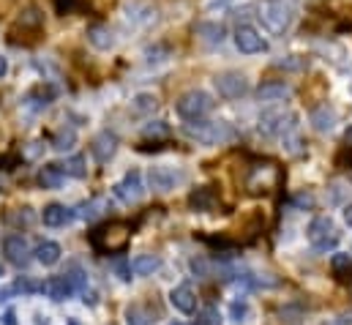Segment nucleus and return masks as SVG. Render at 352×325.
Segmentation results:
<instances>
[{"instance_id": "nucleus-1", "label": "nucleus", "mask_w": 352, "mask_h": 325, "mask_svg": "<svg viewBox=\"0 0 352 325\" xmlns=\"http://www.w3.org/2000/svg\"><path fill=\"white\" fill-rule=\"evenodd\" d=\"M183 134L188 140L199 143V145H227V143L238 140V132L232 129V123H227V120H205V118L183 123Z\"/></svg>"}, {"instance_id": "nucleus-2", "label": "nucleus", "mask_w": 352, "mask_h": 325, "mask_svg": "<svg viewBox=\"0 0 352 325\" xmlns=\"http://www.w3.org/2000/svg\"><path fill=\"white\" fill-rule=\"evenodd\" d=\"M131 238V227L123 224V222H109L104 227H96L88 235L90 246L98 251V254H118L129 246Z\"/></svg>"}, {"instance_id": "nucleus-3", "label": "nucleus", "mask_w": 352, "mask_h": 325, "mask_svg": "<svg viewBox=\"0 0 352 325\" xmlns=\"http://www.w3.org/2000/svg\"><path fill=\"white\" fill-rule=\"evenodd\" d=\"M257 17L263 19L265 30H270L273 36H284L295 22V6L287 0H263Z\"/></svg>"}, {"instance_id": "nucleus-4", "label": "nucleus", "mask_w": 352, "mask_h": 325, "mask_svg": "<svg viewBox=\"0 0 352 325\" xmlns=\"http://www.w3.org/2000/svg\"><path fill=\"white\" fill-rule=\"evenodd\" d=\"M281 183V169L273 162H254L246 175V189L249 194H267Z\"/></svg>"}, {"instance_id": "nucleus-5", "label": "nucleus", "mask_w": 352, "mask_h": 325, "mask_svg": "<svg viewBox=\"0 0 352 325\" xmlns=\"http://www.w3.org/2000/svg\"><path fill=\"white\" fill-rule=\"evenodd\" d=\"M306 238H309V244L314 246L317 251L325 254V251H331V249L339 246V230H336V224H333L331 216H314L311 224H309V230H306Z\"/></svg>"}, {"instance_id": "nucleus-6", "label": "nucleus", "mask_w": 352, "mask_h": 325, "mask_svg": "<svg viewBox=\"0 0 352 325\" xmlns=\"http://www.w3.org/2000/svg\"><path fill=\"white\" fill-rule=\"evenodd\" d=\"M260 134L265 137H287L298 129V115L289 109H267L260 115Z\"/></svg>"}, {"instance_id": "nucleus-7", "label": "nucleus", "mask_w": 352, "mask_h": 325, "mask_svg": "<svg viewBox=\"0 0 352 325\" xmlns=\"http://www.w3.org/2000/svg\"><path fill=\"white\" fill-rule=\"evenodd\" d=\"M213 96L205 93V90H188L177 98L175 109L183 120H197V118H205L210 109H213Z\"/></svg>"}, {"instance_id": "nucleus-8", "label": "nucleus", "mask_w": 352, "mask_h": 325, "mask_svg": "<svg viewBox=\"0 0 352 325\" xmlns=\"http://www.w3.org/2000/svg\"><path fill=\"white\" fill-rule=\"evenodd\" d=\"M112 191H115V197L120 200V202H126V205H134V202H140L142 197H145V183H142V175L137 172V169H129L115 186H112Z\"/></svg>"}, {"instance_id": "nucleus-9", "label": "nucleus", "mask_w": 352, "mask_h": 325, "mask_svg": "<svg viewBox=\"0 0 352 325\" xmlns=\"http://www.w3.org/2000/svg\"><path fill=\"white\" fill-rule=\"evenodd\" d=\"M3 254L14 268H28L33 260V249H30L25 235H8L3 241Z\"/></svg>"}, {"instance_id": "nucleus-10", "label": "nucleus", "mask_w": 352, "mask_h": 325, "mask_svg": "<svg viewBox=\"0 0 352 325\" xmlns=\"http://www.w3.org/2000/svg\"><path fill=\"white\" fill-rule=\"evenodd\" d=\"M123 14L134 28H148V25H153L159 19V8L153 3H148V0H129L123 6Z\"/></svg>"}, {"instance_id": "nucleus-11", "label": "nucleus", "mask_w": 352, "mask_h": 325, "mask_svg": "<svg viewBox=\"0 0 352 325\" xmlns=\"http://www.w3.org/2000/svg\"><path fill=\"white\" fill-rule=\"evenodd\" d=\"M213 85H216L219 96H224V98H241V96L249 93V80H246V74H241V72L216 74Z\"/></svg>"}, {"instance_id": "nucleus-12", "label": "nucleus", "mask_w": 352, "mask_h": 325, "mask_svg": "<svg viewBox=\"0 0 352 325\" xmlns=\"http://www.w3.org/2000/svg\"><path fill=\"white\" fill-rule=\"evenodd\" d=\"M235 47H238V52H243V55H260V52L267 50V41L260 36L257 28H252V25H238V30H235Z\"/></svg>"}, {"instance_id": "nucleus-13", "label": "nucleus", "mask_w": 352, "mask_h": 325, "mask_svg": "<svg viewBox=\"0 0 352 325\" xmlns=\"http://www.w3.org/2000/svg\"><path fill=\"white\" fill-rule=\"evenodd\" d=\"M183 178H186V175H183V172H175L173 167H151V172H148V183H151V189L159 191V194L173 191Z\"/></svg>"}, {"instance_id": "nucleus-14", "label": "nucleus", "mask_w": 352, "mask_h": 325, "mask_svg": "<svg viewBox=\"0 0 352 325\" xmlns=\"http://www.w3.org/2000/svg\"><path fill=\"white\" fill-rule=\"evenodd\" d=\"M118 154V137L112 132H98L93 140H90V156L98 164L112 162V156Z\"/></svg>"}, {"instance_id": "nucleus-15", "label": "nucleus", "mask_w": 352, "mask_h": 325, "mask_svg": "<svg viewBox=\"0 0 352 325\" xmlns=\"http://www.w3.org/2000/svg\"><path fill=\"white\" fill-rule=\"evenodd\" d=\"M41 293L50 298V301H55V304H63V301H69L72 295H77L74 293V287L69 284V279L60 273V276H50L47 282H41Z\"/></svg>"}, {"instance_id": "nucleus-16", "label": "nucleus", "mask_w": 352, "mask_h": 325, "mask_svg": "<svg viewBox=\"0 0 352 325\" xmlns=\"http://www.w3.org/2000/svg\"><path fill=\"white\" fill-rule=\"evenodd\" d=\"M309 120H311V129H314V132L328 134V132H333V129H336V123H339V112H336L331 104H320V107H314V109H311Z\"/></svg>"}, {"instance_id": "nucleus-17", "label": "nucleus", "mask_w": 352, "mask_h": 325, "mask_svg": "<svg viewBox=\"0 0 352 325\" xmlns=\"http://www.w3.org/2000/svg\"><path fill=\"white\" fill-rule=\"evenodd\" d=\"M194 36H197L202 44H208V47H221V44L227 41V28L219 25V22H199V25L194 28Z\"/></svg>"}, {"instance_id": "nucleus-18", "label": "nucleus", "mask_w": 352, "mask_h": 325, "mask_svg": "<svg viewBox=\"0 0 352 325\" xmlns=\"http://www.w3.org/2000/svg\"><path fill=\"white\" fill-rule=\"evenodd\" d=\"M216 202H219V194H216L213 186H199V189H194V191L188 194V205H191V211H199V213L213 211Z\"/></svg>"}, {"instance_id": "nucleus-19", "label": "nucleus", "mask_w": 352, "mask_h": 325, "mask_svg": "<svg viewBox=\"0 0 352 325\" xmlns=\"http://www.w3.org/2000/svg\"><path fill=\"white\" fill-rule=\"evenodd\" d=\"M72 219H74V211L66 208V205H60V202H50V205H44V211H41V222H44L47 227H66Z\"/></svg>"}, {"instance_id": "nucleus-20", "label": "nucleus", "mask_w": 352, "mask_h": 325, "mask_svg": "<svg viewBox=\"0 0 352 325\" xmlns=\"http://www.w3.org/2000/svg\"><path fill=\"white\" fill-rule=\"evenodd\" d=\"M170 304L183 315H194L197 312V295H194L191 284H177L175 290L170 293Z\"/></svg>"}, {"instance_id": "nucleus-21", "label": "nucleus", "mask_w": 352, "mask_h": 325, "mask_svg": "<svg viewBox=\"0 0 352 325\" xmlns=\"http://www.w3.org/2000/svg\"><path fill=\"white\" fill-rule=\"evenodd\" d=\"M289 93H292V87L281 80H267L257 87V98H260V101H267V104L284 101V98H289Z\"/></svg>"}, {"instance_id": "nucleus-22", "label": "nucleus", "mask_w": 352, "mask_h": 325, "mask_svg": "<svg viewBox=\"0 0 352 325\" xmlns=\"http://www.w3.org/2000/svg\"><path fill=\"white\" fill-rule=\"evenodd\" d=\"M109 205H107V200L104 197H93V200H85V202H80L77 208H72L74 211V219H82V222H96L104 211H107Z\"/></svg>"}, {"instance_id": "nucleus-23", "label": "nucleus", "mask_w": 352, "mask_h": 325, "mask_svg": "<svg viewBox=\"0 0 352 325\" xmlns=\"http://www.w3.org/2000/svg\"><path fill=\"white\" fill-rule=\"evenodd\" d=\"M88 41L93 50L98 52H107L115 47V33L107 28V25H90L88 28Z\"/></svg>"}, {"instance_id": "nucleus-24", "label": "nucleus", "mask_w": 352, "mask_h": 325, "mask_svg": "<svg viewBox=\"0 0 352 325\" xmlns=\"http://www.w3.org/2000/svg\"><path fill=\"white\" fill-rule=\"evenodd\" d=\"M60 254H63V249L60 244H55V241H41V244L36 246V251H33V257H36V262H41V265H58L60 262Z\"/></svg>"}, {"instance_id": "nucleus-25", "label": "nucleus", "mask_w": 352, "mask_h": 325, "mask_svg": "<svg viewBox=\"0 0 352 325\" xmlns=\"http://www.w3.org/2000/svg\"><path fill=\"white\" fill-rule=\"evenodd\" d=\"M63 180H66V175H63V169L58 164H44L38 169V186L41 189H60Z\"/></svg>"}, {"instance_id": "nucleus-26", "label": "nucleus", "mask_w": 352, "mask_h": 325, "mask_svg": "<svg viewBox=\"0 0 352 325\" xmlns=\"http://www.w3.org/2000/svg\"><path fill=\"white\" fill-rule=\"evenodd\" d=\"M159 268H162V257L159 254H140V257L131 260V273H137V276H151Z\"/></svg>"}, {"instance_id": "nucleus-27", "label": "nucleus", "mask_w": 352, "mask_h": 325, "mask_svg": "<svg viewBox=\"0 0 352 325\" xmlns=\"http://www.w3.org/2000/svg\"><path fill=\"white\" fill-rule=\"evenodd\" d=\"M352 197V183L344 180V178H336L328 183V202L331 205H344Z\"/></svg>"}, {"instance_id": "nucleus-28", "label": "nucleus", "mask_w": 352, "mask_h": 325, "mask_svg": "<svg viewBox=\"0 0 352 325\" xmlns=\"http://www.w3.org/2000/svg\"><path fill=\"white\" fill-rule=\"evenodd\" d=\"M50 104H52V90L36 87V90H30V93L25 96V107H28V109H33V112H41V109H47Z\"/></svg>"}, {"instance_id": "nucleus-29", "label": "nucleus", "mask_w": 352, "mask_h": 325, "mask_svg": "<svg viewBox=\"0 0 352 325\" xmlns=\"http://www.w3.org/2000/svg\"><path fill=\"white\" fill-rule=\"evenodd\" d=\"M16 25H19L22 30L41 33V28H44V14H41L38 8H25V11H22V17L16 19Z\"/></svg>"}, {"instance_id": "nucleus-30", "label": "nucleus", "mask_w": 352, "mask_h": 325, "mask_svg": "<svg viewBox=\"0 0 352 325\" xmlns=\"http://www.w3.org/2000/svg\"><path fill=\"white\" fill-rule=\"evenodd\" d=\"M85 156H80V154H74V156H69V159H63V162L58 164L60 169H63V175H69V178H85L88 175V167H85Z\"/></svg>"}, {"instance_id": "nucleus-31", "label": "nucleus", "mask_w": 352, "mask_h": 325, "mask_svg": "<svg viewBox=\"0 0 352 325\" xmlns=\"http://www.w3.org/2000/svg\"><path fill=\"white\" fill-rule=\"evenodd\" d=\"M38 290H41V282H33L30 276H19L6 293H0V301H3L6 295H11V293H16V295H19V293H22V295H30V293H38Z\"/></svg>"}, {"instance_id": "nucleus-32", "label": "nucleus", "mask_w": 352, "mask_h": 325, "mask_svg": "<svg viewBox=\"0 0 352 325\" xmlns=\"http://www.w3.org/2000/svg\"><path fill=\"white\" fill-rule=\"evenodd\" d=\"M66 279H69V284L74 287V293H85L88 290V273L77 265V262H72L69 268H66V273H63Z\"/></svg>"}, {"instance_id": "nucleus-33", "label": "nucleus", "mask_w": 352, "mask_h": 325, "mask_svg": "<svg viewBox=\"0 0 352 325\" xmlns=\"http://www.w3.org/2000/svg\"><path fill=\"white\" fill-rule=\"evenodd\" d=\"M273 66L276 69H284V72H306L309 69V58H303V55H284Z\"/></svg>"}, {"instance_id": "nucleus-34", "label": "nucleus", "mask_w": 352, "mask_h": 325, "mask_svg": "<svg viewBox=\"0 0 352 325\" xmlns=\"http://www.w3.org/2000/svg\"><path fill=\"white\" fill-rule=\"evenodd\" d=\"M156 107H159V98H156L153 93H140V96H134V101H131V109H134L137 115H151Z\"/></svg>"}, {"instance_id": "nucleus-35", "label": "nucleus", "mask_w": 352, "mask_h": 325, "mask_svg": "<svg viewBox=\"0 0 352 325\" xmlns=\"http://www.w3.org/2000/svg\"><path fill=\"white\" fill-rule=\"evenodd\" d=\"M74 143H77V134H74V129H60V132L52 137V148H55L58 154H66V151H72V148H74Z\"/></svg>"}, {"instance_id": "nucleus-36", "label": "nucleus", "mask_w": 352, "mask_h": 325, "mask_svg": "<svg viewBox=\"0 0 352 325\" xmlns=\"http://www.w3.org/2000/svg\"><path fill=\"white\" fill-rule=\"evenodd\" d=\"M331 268H333V273H336L339 279H347L352 273V254H344V251L333 254V257H331Z\"/></svg>"}, {"instance_id": "nucleus-37", "label": "nucleus", "mask_w": 352, "mask_h": 325, "mask_svg": "<svg viewBox=\"0 0 352 325\" xmlns=\"http://www.w3.org/2000/svg\"><path fill=\"white\" fill-rule=\"evenodd\" d=\"M142 134H145L148 140H164V137H170V123H164V120H151V123L142 126Z\"/></svg>"}, {"instance_id": "nucleus-38", "label": "nucleus", "mask_w": 352, "mask_h": 325, "mask_svg": "<svg viewBox=\"0 0 352 325\" xmlns=\"http://www.w3.org/2000/svg\"><path fill=\"white\" fill-rule=\"evenodd\" d=\"M126 325H151L148 309L140 306V304H131V306L126 309Z\"/></svg>"}, {"instance_id": "nucleus-39", "label": "nucleus", "mask_w": 352, "mask_h": 325, "mask_svg": "<svg viewBox=\"0 0 352 325\" xmlns=\"http://www.w3.org/2000/svg\"><path fill=\"white\" fill-rule=\"evenodd\" d=\"M249 315H252V309H249L246 301H232V304H230V320H232L235 325L246 323Z\"/></svg>"}, {"instance_id": "nucleus-40", "label": "nucleus", "mask_w": 352, "mask_h": 325, "mask_svg": "<svg viewBox=\"0 0 352 325\" xmlns=\"http://www.w3.org/2000/svg\"><path fill=\"white\" fill-rule=\"evenodd\" d=\"M170 58V47H164V44H153V47H148L145 50V63H164Z\"/></svg>"}, {"instance_id": "nucleus-41", "label": "nucleus", "mask_w": 352, "mask_h": 325, "mask_svg": "<svg viewBox=\"0 0 352 325\" xmlns=\"http://www.w3.org/2000/svg\"><path fill=\"white\" fill-rule=\"evenodd\" d=\"M52 6L60 17H66V14H80L85 8V0H52Z\"/></svg>"}, {"instance_id": "nucleus-42", "label": "nucleus", "mask_w": 352, "mask_h": 325, "mask_svg": "<svg viewBox=\"0 0 352 325\" xmlns=\"http://www.w3.org/2000/svg\"><path fill=\"white\" fill-rule=\"evenodd\" d=\"M191 273L199 276V279H210V276H213V271H210V260H205V257H194V260H191Z\"/></svg>"}, {"instance_id": "nucleus-43", "label": "nucleus", "mask_w": 352, "mask_h": 325, "mask_svg": "<svg viewBox=\"0 0 352 325\" xmlns=\"http://www.w3.org/2000/svg\"><path fill=\"white\" fill-rule=\"evenodd\" d=\"M112 271L120 276V282H131V262L126 257H115L112 260Z\"/></svg>"}, {"instance_id": "nucleus-44", "label": "nucleus", "mask_w": 352, "mask_h": 325, "mask_svg": "<svg viewBox=\"0 0 352 325\" xmlns=\"http://www.w3.org/2000/svg\"><path fill=\"white\" fill-rule=\"evenodd\" d=\"M33 213H30V208H16L14 213H8V222L11 224H22V227H28V224H33Z\"/></svg>"}, {"instance_id": "nucleus-45", "label": "nucleus", "mask_w": 352, "mask_h": 325, "mask_svg": "<svg viewBox=\"0 0 352 325\" xmlns=\"http://www.w3.org/2000/svg\"><path fill=\"white\" fill-rule=\"evenodd\" d=\"M197 325H221V315H219V309H216V306L202 309V312H199V317H197Z\"/></svg>"}, {"instance_id": "nucleus-46", "label": "nucleus", "mask_w": 352, "mask_h": 325, "mask_svg": "<svg viewBox=\"0 0 352 325\" xmlns=\"http://www.w3.org/2000/svg\"><path fill=\"white\" fill-rule=\"evenodd\" d=\"M292 202H295L298 208H311V205H314V197H311V194H306V191H300V194H295V197H292Z\"/></svg>"}, {"instance_id": "nucleus-47", "label": "nucleus", "mask_w": 352, "mask_h": 325, "mask_svg": "<svg viewBox=\"0 0 352 325\" xmlns=\"http://www.w3.org/2000/svg\"><path fill=\"white\" fill-rule=\"evenodd\" d=\"M238 0H208V8H230L235 6Z\"/></svg>"}, {"instance_id": "nucleus-48", "label": "nucleus", "mask_w": 352, "mask_h": 325, "mask_svg": "<svg viewBox=\"0 0 352 325\" xmlns=\"http://www.w3.org/2000/svg\"><path fill=\"white\" fill-rule=\"evenodd\" d=\"M6 72H8V61H6L3 55H0V80L6 77Z\"/></svg>"}, {"instance_id": "nucleus-49", "label": "nucleus", "mask_w": 352, "mask_h": 325, "mask_svg": "<svg viewBox=\"0 0 352 325\" xmlns=\"http://www.w3.org/2000/svg\"><path fill=\"white\" fill-rule=\"evenodd\" d=\"M3 325H16V323H14V312H11V309L3 315Z\"/></svg>"}, {"instance_id": "nucleus-50", "label": "nucleus", "mask_w": 352, "mask_h": 325, "mask_svg": "<svg viewBox=\"0 0 352 325\" xmlns=\"http://www.w3.org/2000/svg\"><path fill=\"white\" fill-rule=\"evenodd\" d=\"M344 222L352 227V205H347V208H344Z\"/></svg>"}, {"instance_id": "nucleus-51", "label": "nucleus", "mask_w": 352, "mask_h": 325, "mask_svg": "<svg viewBox=\"0 0 352 325\" xmlns=\"http://www.w3.org/2000/svg\"><path fill=\"white\" fill-rule=\"evenodd\" d=\"M331 325H352V317H342V320H336V323Z\"/></svg>"}, {"instance_id": "nucleus-52", "label": "nucleus", "mask_w": 352, "mask_h": 325, "mask_svg": "<svg viewBox=\"0 0 352 325\" xmlns=\"http://www.w3.org/2000/svg\"><path fill=\"white\" fill-rule=\"evenodd\" d=\"M344 143H347V145L352 148V126L347 129V134H344Z\"/></svg>"}, {"instance_id": "nucleus-53", "label": "nucleus", "mask_w": 352, "mask_h": 325, "mask_svg": "<svg viewBox=\"0 0 352 325\" xmlns=\"http://www.w3.org/2000/svg\"><path fill=\"white\" fill-rule=\"evenodd\" d=\"M36 325H50V320H47V317H41V315H38V317H36Z\"/></svg>"}, {"instance_id": "nucleus-54", "label": "nucleus", "mask_w": 352, "mask_h": 325, "mask_svg": "<svg viewBox=\"0 0 352 325\" xmlns=\"http://www.w3.org/2000/svg\"><path fill=\"white\" fill-rule=\"evenodd\" d=\"M69 325H82V323H80V320H74V317H72V320H69Z\"/></svg>"}, {"instance_id": "nucleus-55", "label": "nucleus", "mask_w": 352, "mask_h": 325, "mask_svg": "<svg viewBox=\"0 0 352 325\" xmlns=\"http://www.w3.org/2000/svg\"><path fill=\"white\" fill-rule=\"evenodd\" d=\"M0 279H3V265H0Z\"/></svg>"}, {"instance_id": "nucleus-56", "label": "nucleus", "mask_w": 352, "mask_h": 325, "mask_svg": "<svg viewBox=\"0 0 352 325\" xmlns=\"http://www.w3.org/2000/svg\"><path fill=\"white\" fill-rule=\"evenodd\" d=\"M173 325H180V323H173Z\"/></svg>"}]
</instances>
